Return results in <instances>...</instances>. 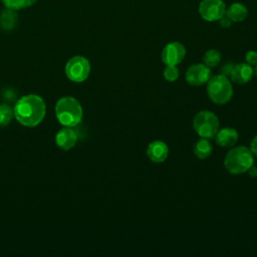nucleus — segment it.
Returning <instances> with one entry per match:
<instances>
[{
	"label": "nucleus",
	"instance_id": "nucleus-1",
	"mask_svg": "<svg viewBox=\"0 0 257 257\" xmlns=\"http://www.w3.org/2000/svg\"><path fill=\"white\" fill-rule=\"evenodd\" d=\"M45 110V102L39 95L27 94L18 99L13 113L21 124L33 127L42 121Z\"/></svg>",
	"mask_w": 257,
	"mask_h": 257
},
{
	"label": "nucleus",
	"instance_id": "nucleus-2",
	"mask_svg": "<svg viewBox=\"0 0 257 257\" xmlns=\"http://www.w3.org/2000/svg\"><path fill=\"white\" fill-rule=\"evenodd\" d=\"M254 164V157L249 148L239 146L232 148L225 156L224 167L234 175L247 172Z\"/></svg>",
	"mask_w": 257,
	"mask_h": 257
},
{
	"label": "nucleus",
	"instance_id": "nucleus-3",
	"mask_svg": "<svg viewBox=\"0 0 257 257\" xmlns=\"http://www.w3.org/2000/svg\"><path fill=\"white\" fill-rule=\"evenodd\" d=\"M55 114L62 125L75 126L82 119V107L74 97L64 96L56 102Z\"/></svg>",
	"mask_w": 257,
	"mask_h": 257
},
{
	"label": "nucleus",
	"instance_id": "nucleus-4",
	"mask_svg": "<svg viewBox=\"0 0 257 257\" xmlns=\"http://www.w3.org/2000/svg\"><path fill=\"white\" fill-rule=\"evenodd\" d=\"M207 94L216 104L227 103L233 95V87L228 77L221 73L212 75L207 82Z\"/></svg>",
	"mask_w": 257,
	"mask_h": 257
},
{
	"label": "nucleus",
	"instance_id": "nucleus-5",
	"mask_svg": "<svg viewBox=\"0 0 257 257\" xmlns=\"http://www.w3.org/2000/svg\"><path fill=\"white\" fill-rule=\"evenodd\" d=\"M219 118L210 110L199 111L193 119V127L201 138L213 139L219 131Z\"/></svg>",
	"mask_w": 257,
	"mask_h": 257
},
{
	"label": "nucleus",
	"instance_id": "nucleus-6",
	"mask_svg": "<svg viewBox=\"0 0 257 257\" xmlns=\"http://www.w3.org/2000/svg\"><path fill=\"white\" fill-rule=\"evenodd\" d=\"M90 72V63L84 56H74L70 58L65 66L67 77L74 82L84 81Z\"/></svg>",
	"mask_w": 257,
	"mask_h": 257
},
{
	"label": "nucleus",
	"instance_id": "nucleus-7",
	"mask_svg": "<svg viewBox=\"0 0 257 257\" xmlns=\"http://www.w3.org/2000/svg\"><path fill=\"white\" fill-rule=\"evenodd\" d=\"M226 6L222 0H202L199 5L201 17L207 21H217L225 15Z\"/></svg>",
	"mask_w": 257,
	"mask_h": 257
},
{
	"label": "nucleus",
	"instance_id": "nucleus-8",
	"mask_svg": "<svg viewBox=\"0 0 257 257\" xmlns=\"http://www.w3.org/2000/svg\"><path fill=\"white\" fill-rule=\"evenodd\" d=\"M212 76L211 69L204 63H196L191 65L185 74L186 81L193 86H200L208 82Z\"/></svg>",
	"mask_w": 257,
	"mask_h": 257
},
{
	"label": "nucleus",
	"instance_id": "nucleus-9",
	"mask_svg": "<svg viewBox=\"0 0 257 257\" xmlns=\"http://www.w3.org/2000/svg\"><path fill=\"white\" fill-rule=\"evenodd\" d=\"M186 49L180 42L168 43L162 51V60L166 65H178L183 61Z\"/></svg>",
	"mask_w": 257,
	"mask_h": 257
},
{
	"label": "nucleus",
	"instance_id": "nucleus-10",
	"mask_svg": "<svg viewBox=\"0 0 257 257\" xmlns=\"http://www.w3.org/2000/svg\"><path fill=\"white\" fill-rule=\"evenodd\" d=\"M77 141V134L72 126H64L55 136V143L60 149L67 151L73 148Z\"/></svg>",
	"mask_w": 257,
	"mask_h": 257
},
{
	"label": "nucleus",
	"instance_id": "nucleus-11",
	"mask_svg": "<svg viewBox=\"0 0 257 257\" xmlns=\"http://www.w3.org/2000/svg\"><path fill=\"white\" fill-rule=\"evenodd\" d=\"M254 74L255 71L253 66L248 63H239L234 65L230 74V78L236 83L245 84L252 79Z\"/></svg>",
	"mask_w": 257,
	"mask_h": 257
},
{
	"label": "nucleus",
	"instance_id": "nucleus-12",
	"mask_svg": "<svg viewBox=\"0 0 257 257\" xmlns=\"http://www.w3.org/2000/svg\"><path fill=\"white\" fill-rule=\"evenodd\" d=\"M146 153L153 163H163L169 155V148L162 141H154L149 144Z\"/></svg>",
	"mask_w": 257,
	"mask_h": 257
},
{
	"label": "nucleus",
	"instance_id": "nucleus-13",
	"mask_svg": "<svg viewBox=\"0 0 257 257\" xmlns=\"http://www.w3.org/2000/svg\"><path fill=\"white\" fill-rule=\"evenodd\" d=\"M239 139L238 132L233 127H223L219 130L215 136V142L223 148H232Z\"/></svg>",
	"mask_w": 257,
	"mask_h": 257
},
{
	"label": "nucleus",
	"instance_id": "nucleus-14",
	"mask_svg": "<svg viewBox=\"0 0 257 257\" xmlns=\"http://www.w3.org/2000/svg\"><path fill=\"white\" fill-rule=\"evenodd\" d=\"M225 15L228 16L232 22H241L247 17L248 10L242 3L235 2L225 11Z\"/></svg>",
	"mask_w": 257,
	"mask_h": 257
},
{
	"label": "nucleus",
	"instance_id": "nucleus-15",
	"mask_svg": "<svg viewBox=\"0 0 257 257\" xmlns=\"http://www.w3.org/2000/svg\"><path fill=\"white\" fill-rule=\"evenodd\" d=\"M212 151H213V146L210 143L209 139L201 138L194 145V154L197 158L201 160L207 159L212 154Z\"/></svg>",
	"mask_w": 257,
	"mask_h": 257
},
{
	"label": "nucleus",
	"instance_id": "nucleus-16",
	"mask_svg": "<svg viewBox=\"0 0 257 257\" xmlns=\"http://www.w3.org/2000/svg\"><path fill=\"white\" fill-rule=\"evenodd\" d=\"M17 22V13L15 10L6 8L0 13V27L3 30H12Z\"/></svg>",
	"mask_w": 257,
	"mask_h": 257
},
{
	"label": "nucleus",
	"instance_id": "nucleus-17",
	"mask_svg": "<svg viewBox=\"0 0 257 257\" xmlns=\"http://www.w3.org/2000/svg\"><path fill=\"white\" fill-rule=\"evenodd\" d=\"M221 61V53L217 49H209L203 56V62L208 67H216Z\"/></svg>",
	"mask_w": 257,
	"mask_h": 257
},
{
	"label": "nucleus",
	"instance_id": "nucleus-18",
	"mask_svg": "<svg viewBox=\"0 0 257 257\" xmlns=\"http://www.w3.org/2000/svg\"><path fill=\"white\" fill-rule=\"evenodd\" d=\"M1 1L4 4L5 8L12 9L15 11L30 7L36 2V0H1Z\"/></svg>",
	"mask_w": 257,
	"mask_h": 257
},
{
	"label": "nucleus",
	"instance_id": "nucleus-19",
	"mask_svg": "<svg viewBox=\"0 0 257 257\" xmlns=\"http://www.w3.org/2000/svg\"><path fill=\"white\" fill-rule=\"evenodd\" d=\"M13 110L7 104H0V127L6 126L12 119Z\"/></svg>",
	"mask_w": 257,
	"mask_h": 257
},
{
	"label": "nucleus",
	"instance_id": "nucleus-20",
	"mask_svg": "<svg viewBox=\"0 0 257 257\" xmlns=\"http://www.w3.org/2000/svg\"><path fill=\"white\" fill-rule=\"evenodd\" d=\"M179 69L177 67V65H166L163 75L165 77V79L169 82H174L178 79L179 77Z\"/></svg>",
	"mask_w": 257,
	"mask_h": 257
},
{
	"label": "nucleus",
	"instance_id": "nucleus-21",
	"mask_svg": "<svg viewBox=\"0 0 257 257\" xmlns=\"http://www.w3.org/2000/svg\"><path fill=\"white\" fill-rule=\"evenodd\" d=\"M246 63L250 64L251 66H256L257 65V51L250 50L246 53L245 55Z\"/></svg>",
	"mask_w": 257,
	"mask_h": 257
},
{
	"label": "nucleus",
	"instance_id": "nucleus-22",
	"mask_svg": "<svg viewBox=\"0 0 257 257\" xmlns=\"http://www.w3.org/2000/svg\"><path fill=\"white\" fill-rule=\"evenodd\" d=\"M233 67H234V64H233L232 62H227V63H225V64L221 67V69H220L221 74H223V75H225V76H227V77L230 76Z\"/></svg>",
	"mask_w": 257,
	"mask_h": 257
},
{
	"label": "nucleus",
	"instance_id": "nucleus-23",
	"mask_svg": "<svg viewBox=\"0 0 257 257\" xmlns=\"http://www.w3.org/2000/svg\"><path fill=\"white\" fill-rule=\"evenodd\" d=\"M219 22H220V25L223 27V28H229L232 24V21L231 19L226 16V15H223L220 19H219Z\"/></svg>",
	"mask_w": 257,
	"mask_h": 257
},
{
	"label": "nucleus",
	"instance_id": "nucleus-24",
	"mask_svg": "<svg viewBox=\"0 0 257 257\" xmlns=\"http://www.w3.org/2000/svg\"><path fill=\"white\" fill-rule=\"evenodd\" d=\"M250 151L252 152V154L254 155V156H256L257 157V135L253 138V140L251 141V143H250Z\"/></svg>",
	"mask_w": 257,
	"mask_h": 257
},
{
	"label": "nucleus",
	"instance_id": "nucleus-25",
	"mask_svg": "<svg viewBox=\"0 0 257 257\" xmlns=\"http://www.w3.org/2000/svg\"><path fill=\"white\" fill-rule=\"evenodd\" d=\"M247 172H248V174H249L250 177H252V178H256V177H257V167L252 166Z\"/></svg>",
	"mask_w": 257,
	"mask_h": 257
},
{
	"label": "nucleus",
	"instance_id": "nucleus-26",
	"mask_svg": "<svg viewBox=\"0 0 257 257\" xmlns=\"http://www.w3.org/2000/svg\"><path fill=\"white\" fill-rule=\"evenodd\" d=\"M254 71H255V74L257 75V65L255 66V69H254Z\"/></svg>",
	"mask_w": 257,
	"mask_h": 257
}]
</instances>
